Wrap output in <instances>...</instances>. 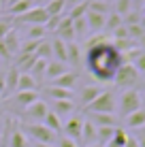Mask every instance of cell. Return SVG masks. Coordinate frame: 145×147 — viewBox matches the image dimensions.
I'll return each instance as SVG.
<instances>
[{
	"instance_id": "6da1fadb",
	"label": "cell",
	"mask_w": 145,
	"mask_h": 147,
	"mask_svg": "<svg viewBox=\"0 0 145 147\" xmlns=\"http://www.w3.org/2000/svg\"><path fill=\"white\" fill-rule=\"evenodd\" d=\"M124 64L122 53L113 47L111 38L105 34H94L86 43V66L96 81L109 83L113 81L117 68Z\"/></svg>"
},
{
	"instance_id": "7a4b0ae2",
	"label": "cell",
	"mask_w": 145,
	"mask_h": 147,
	"mask_svg": "<svg viewBox=\"0 0 145 147\" xmlns=\"http://www.w3.org/2000/svg\"><path fill=\"white\" fill-rule=\"evenodd\" d=\"M19 130H22L28 139H32V143L53 145V141H56V132H51L45 124H19Z\"/></svg>"
},
{
	"instance_id": "3957f363",
	"label": "cell",
	"mask_w": 145,
	"mask_h": 147,
	"mask_svg": "<svg viewBox=\"0 0 145 147\" xmlns=\"http://www.w3.org/2000/svg\"><path fill=\"white\" fill-rule=\"evenodd\" d=\"M143 107V98H141V92L139 90H124L122 96H119L117 100V109H119V115L122 117H128L130 113H134V111H139Z\"/></svg>"
},
{
	"instance_id": "277c9868",
	"label": "cell",
	"mask_w": 145,
	"mask_h": 147,
	"mask_svg": "<svg viewBox=\"0 0 145 147\" xmlns=\"http://www.w3.org/2000/svg\"><path fill=\"white\" fill-rule=\"evenodd\" d=\"M115 109H117V98H115V94L109 92V90H103V92L96 96V100H92L86 107L88 113H113Z\"/></svg>"
},
{
	"instance_id": "5b68a950",
	"label": "cell",
	"mask_w": 145,
	"mask_h": 147,
	"mask_svg": "<svg viewBox=\"0 0 145 147\" xmlns=\"http://www.w3.org/2000/svg\"><path fill=\"white\" fill-rule=\"evenodd\" d=\"M137 81H139V73H137V68H134L132 64H128V62H124L122 66L117 68L115 77H113V83H115L117 88H122V90H132L134 85H137Z\"/></svg>"
},
{
	"instance_id": "8992f818",
	"label": "cell",
	"mask_w": 145,
	"mask_h": 147,
	"mask_svg": "<svg viewBox=\"0 0 145 147\" xmlns=\"http://www.w3.org/2000/svg\"><path fill=\"white\" fill-rule=\"evenodd\" d=\"M47 19H49V15H47V11H45V7H38L36 4V7H32L28 13L15 17V22L24 24V26H45Z\"/></svg>"
},
{
	"instance_id": "52a82bcc",
	"label": "cell",
	"mask_w": 145,
	"mask_h": 147,
	"mask_svg": "<svg viewBox=\"0 0 145 147\" xmlns=\"http://www.w3.org/2000/svg\"><path fill=\"white\" fill-rule=\"evenodd\" d=\"M62 130H64V136L66 139H71V141H81V130H83V117L81 115H71L68 119H64V124H62Z\"/></svg>"
},
{
	"instance_id": "ba28073f",
	"label": "cell",
	"mask_w": 145,
	"mask_h": 147,
	"mask_svg": "<svg viewBox=\"0 0 145 147\" xmlns=\"http://www.w3.org/2000/svg\"><path fill=\"white\" fill-rule=\"evenodd\" d=\"M47 113H49V105L45 100H36L24 109V115H26V119H30V124H43Z\"/></svg>"
},
{
	"instance_id": "9c48e42d",
	"label": "cell",
	"mask_w": 145,
	"mask_h": 147,
	"mask_svg": "<svg viewBox=\"0 0 145 147\" xmlns=\"http://www.w3.org/2000/svg\"><path fill=\"white\" fill-rule=\"evenodd\" d=\"M49 111H51V113H56L60 119H68L71 117V115H75V109H77V105H75V100L71 98V100H53L51 105H49Z\"/></svg>"
},
{
	"instance_id": "30bf717a",
	"label": "cell",
	"mask_w": 145,
	"mask_h": 147,
	"mask_svg": "<svg viewBox=\"0 0 145 147\" xmlns=\"http://www.w3.org/2000/svg\"><path fill=\"white\" fill-rule=\"evenodd\" d=\"M56 38L64 40V43H73L75 40V30H73V19L71 17H66V15L62 17V22H60V26L56 30Z\"/></svg>"
},
{
	"instance_id": "8fae6325",
	"label": "cell",
	"mask_w": 145,
	"mask_h": 147,
	"mask_svg": "<svg viewBox=\"0 0 145 147\" xmlns=\"http://www.w3.org/2000/svg\"><path fill=\"white\" fill-rule=\"evenodd\" d=\"M90 121L96 128H115L117 126L115 113H90Z\"/></svg>"
},
{
	"instance_id": "7c38bea8",
	"label": "cell",
	"mask_w": 145,
	"mask_h": 147,
	"mask_svg": "<svg viewBox=\"0 0 145 147\" xmlns=\"http://www.w3.org/2000/svg\"><path fill=\"white\" fill-rule=\"evenodd\" d=\"M105 22H107V15H100V13H94V11H88L86 13V24H88V30L94 34H100L105 30Z\"/></svg>"
},
{
	"instance_id": "4fadbf2b",
	"label": "cell",
	"mask_w": 145,
	"mask_h": 147,
	"mask_svg": "<svg viewBox=\"0 0 145 147\" xmlns=\"http://www.w3.org/2000/svg\"><path fill=\"white\" fill-rule=\"evenodd\" d=\"M77 81H79V73H77V70H66V73L60 75L58 79H53L51 85L62 88V90H71V92H73V88H75V83H77Z\"/></svg>"
},
{
	"instance_id": "5bb4252c",
	"label": "cell",
	"mask_w": 145,
	"mask_h": 147,
	"mask_svg": "<svg viewBox=\"0 0 145 147\" xmlns=\"http://www.w3.org/2000/svg\"><path fill=\"white\" fill-rule=\"evenodd\" d=\"M32 7H36V4H34V0H17V2H13V4H9V7H4V13L11 15V17H19V15L28 13Z\"/></svg>"
},
{
	"instance_id": "9a60e30c",
	"label": "cell",
	"mask_w": 145,
	"mask_h": 147,
	"mask_svg": "<svg viewBox=\"0 0 145 147\" xmlns=\"http://www.w3.org/2000/svg\"><path fill=\"white\" fill-rule=\"evenodd\" d=\"M100 92H103L100 85H83V88L79 90V102L83 105V109H86L92 100H96V96Z\"/></svg>"
},
{
	"instance_id": "2e32d148",
	"label": "cell",
	"mask_w": 145,
	"mask_h": 147,
	"mask_svg": "<svg viewBox=\"0 0 145 147\" xmlns=\"http://www.w3.org/2000/svg\"><path fill=\"white\" fill-rule=\"evenodd\" d=\"M68 70L66 64H62V62H58V60H49L47 62V68H45V79L51 83L53 79H58L60 75H64Z\"/></svg>"
},
{
	"instance_id": "e0dca14e",
	"label": "cell",
	"mask_w": 145,
	"mask_h": 147,
	"mask_svg": "<svg viewBox=\"0 0 145 147\" xmlns=\"http://www.w3.org/2000/svg\"><path fill=\"white\" fill-rule=\"evenodd\" d=\"M36 100H41V96H38L36 90H28V92H15V102L19 105V107H30L32 102H36Z\"/></svg>"
},
{
	"instance_id": "ac0fdd59",
	"label": "cell",
	"mask_w": 145,
	"mask_h": 147,
	"mask_svg": "<svg viewBox=\"0 0 145 147\" xmlns=\"http://www.w3.org/2000/svg\"><path fill=\"white\" fill-rule=\"evenodd\" d=\"M79 62H81V47H79V43L77 40L66 43V64L79 66Z\"/></svg>"
},
{
	"instance_id": "d6986e66",
	"label": "cell",
	"mask_w": 145,
	"mask_h": 147,
	"mask_svg": "<svg viewBox=\"0 0 145 147\" xmlns=\"http://www.w3.org/2000/svg\"><path fill=\"white\" fill-rule=\"evenodd\" d=\"M124 124H126V128H132V130L143 128V126H145V109L141 107L139 111L130 113L128 117H124Z\"/></svg>"
},
{
	"instance_id": "ffe728a7",
	"label": "cell",
	"mask_w": 145,
	"mask_h": 147,
	"mask_svg": "<svg viewBox=\"0 0 145 147\" xmlns=\"http://www.w3.org/2000/svg\"><path fill=\"white\" fill-rule=\"evenodd\" d=\"M81 143L83 145H94L96 143V126L90 119H83V130H81Z\"/></svg>"
},
{
	"instance_id": "44dd1931",
	"label": "cell",
	"mask_w": 145,
	"mask_h": 147,
	"mask_svg": "<svg viewBox=\"0 0 145 147\" xmlns=\"http://www.w3.org/2000/svg\"><path fill=\"white\" fill-rule=\"evenodd\" d=\"M2 43H4V47L9 49V53H11V55H17L19 53V45H22V40H19L17 32H15L13 28L7 32V36L2 38Z\"/></svg>"
},
{
	"instance_id": "7402d4cb",
	"label": "cell",
	"mask_w": 145,
	"mask_h": 147,
	"mask_svg": "<svg viewBox=\"0 0 145 147\" xmlns=\"http://www.w3.org/2000/svg\"><path fill=\"white\" fill-rule=\"evenodd\" d=\"M51 55H53V60L66 64V43L60 38H53L51 40Z\"/></svg>"
},
{
	"instance_id": "603a6c76",
	"label": "cell",
	"mask_w": 145,
	"mask_h": 147,
	"mask_svg": "<svg viewBox=\"0 0 145 147\" xmlns=\"http://www.w3.org/2000/svg\"><path fill=\"white\" fill-rule=\"evenodd\" d=\"M17 81H19V68L11 66L7 70V77H4V83H7V92H4V94L17 92Z\"/></svg>"
},
{
	"instance_id": "cb8c5ba5",
	"label": "cell",
	"mask_w": 145,
	"mask_h": 147,
	"mask_svg": "<svg viewBox=\"0 0 145 147\" xmlns=\"http://www.w3.org/2000/svg\"><path fill=\"white\" fill-rule=\"evenodd\" d=\"M36 79L30 73H19V81H17V92H28V90H36Z\"/></svg>"
},
{
	"instance_id": "d4e9b609",
	"label": "cell",
	"mask_w": 145,
	"mask_h": 147,
	"mask_svg": "<svg viewBox=\"0 0 145 147\" xmlns=\"http://www.w3.org/2000/svg\"><path fill=\"white\" fill-rule=\"evenodd\" d=\"M45 94H47L51 100H71V98H73V92H71V90H62V88H56V85L45 88Z\"/></svg>"
},
{
	"instance_id": "484cf974",
	"label": "cell",
	"mask_w": 145,
	"mask_h": 147,
	"mask_svg": "<svg viewBox=\"0 0 145 147\" xmlns=\"http://www.w3.org/2000/svg\"><path fill=\"white\" fill-rule=\"evenodd\" d=\"M9 145L11 147H30V141H28V136L19 130V126L11 132V139H9Z\"/></svg>"
},
{
	"instance_id": "4316f807",
	"label": "cell",
	"mask_w": 145,
	"mask_h": 147,
	"mask_svg": "<svg viewBox=\"0 0 145 147\" xmlns=\"http://www.w3.org/2000/svg\"><path fill=\"white\" fill-rule=\"evenodd\" d=\"M88 11L100 13V15H109L113 11V7L109 2H103V0H88Z\"/></svg>"
},
{
	"instance_id": "83f0119b",
	"label": "cell",
	"mask_w": 145,
	"mask_h": 147,
	"mask_svg": "<svg viewBox=\"0 0 145 147\" xmlns=\"http://www.w3.org/2000/svg\"><path fill=\"white\" fill-rule=\"evenodd\" d=\"M64 9H66V4H64V0H49L47 4H45V11H47L49 17H56V15H62Z\"/></svg>"
},
{
	"instance_id": "f1b7e54d",
	"label": "cell",
	"mask_w": 145,
	"mask_h": 147,
	"mask_svg": "<svg viewBox=\"0 0 145 147\" xmlns=\"http://www.w3.org/2000/svg\"><path fill=\"white\" fill-rule=\"evenodd\" d=\"M45 34V26H26V40H43Z\"/></svg>"
},
{
	"instance_id": "f546056e",
	"label": "cell",
	"mask_w": 145,
	"mask_h": 147,
	"mask_svg": "<svg viewBox=\"0 0 145 147\" xmlns=\"http://www.w3.org/2000/svg\"><path fill=\"white\" fill-rule=\"evenodd\" d=\"M43 124L45 126H47V128L49 130H51V132H60V130H62V119H60L58 117V115L56 113H51V111H49V113L47 115H45V119H43Z\"/></svg>"
},
{
	"instance_id": "4dcf8cb0",
	"label": "cell",
	"mask_w": 145,
	"mask_h": 147,
	"mask_svg": "<svg viewBox=\"0 0 145 147\" xmlns=\"http://www.w3.org/2000/svg\"><path fill=\"white\" fill-rule=\"evenodd\" d=\"M47 62L49 60H36L34 66L30 68V75L36 79V83H41V79H45V68H47Z\"/></svg>"
},
{
	"instance_id": "1f68e13d",
	"label": "cell",
	"mask_w": 145,
	"mask_h": 147,
	"mask_svg": "<svg viewBox=\"0 0 145 147\" xmlns=\"http://www.w3.org/2000/svg\"><path fill=\"white\" fill-rule=\"evenodd\" d=\"M124 24V19H122V15H117V13H109L107 15V22H105V30L107 32H113V30H117L119 26Z\"/></svg>"
},
{
	"instance_id": "d6a6232c",
	"label": "cell",
	"mask_w": 145,
	"mask_h": 147,
	"mask_svg": "<svg viewBox=\"0 0 145 147\" xmlns=\"http://www.w3.org/2000/svg\"><path fill=\"white\" fill-rule=\"evenodd\" d=\"M34 55H36L38 60H49L51 58V43H49V40H41L36 51H34Z\"/></svg>"
},
{
	"instance_id": "836d02e7",
	"label": "cell",
	"mask_w": 145,
	"mask_h": 147,
	"mask_svg": "<svg viewBox=\"0 0 145 147\" xmlns=\"http://www.w3.org/2000/svg\"><path fill=\"white\" fill-rule=\"evenodd\" d=\"M132 11V0H115L113 2V13H117V15H126V13H130Z\"/></svg>"
},
{
	"instance_id": "e575fe53",
	"label": "cell",
	"mask_w": 145,
	"mask_h": 147,
	"mask_svg": "<svg viewBox=\"0 0 145 147\" xmlns=\"http://www.w3.org/2000/svg\"><path fill=\"white\" fill-rule=\"evenodd\" d=\"M86 13H88V0H83V2L75 4L71 11H68L66 17H71V19H79V17H86Z\"/></svg>"
},
{
	"instance_id": "d590c367",
	"label": "cell",
	"mask_w": 145,
	"mask_h": 147,
	"mask_svg": "<svg viewBox=\"0 0 145 147\" xmlns=\"http://www.w3.org/2000/svg\"><path fill=\"white\" fill-rule=\"evenodd\" d=\"M62 17H64V15H56V17H49V19H47V24H45V30H47V32H56L58 26H60V22H62Z\"/></svg>"
},
{
	"instance_id": "8d00e7d4",
	"label": "cell",
	"mask_w": 145,
	"mask_h": 147,
	"mask_svg": "<svg viewBox=\"0 0 145 147\" xmlns=\"http://www.w3.org/2000/svg\"><path fill=\"white\" fill-rule=\"evenodd\" d=\"M132 66L137 68V73H139V75H141V73H145V49L141 51V55H139V58L132 62Z\"/></svg>"
},
{
	"instance_id": "74e56055",
	"label": "cell",
	"mask_w": 145,
	"mask_h": 147,
	"mask_svg": "<svg viewBox=\"0 0 145 147\" xmlns=\"http://www.w3.org/2000/svg\"><path fill=\"white\" fill-rule=\"evenodd\" d=\"M9 30H11V24H9L7 19H0V40L7 36V32H9Z\"/></svg>"
},
{
	"instance_id": "f35d334b",
	"label": "cell",
	"mask_w": 145,
	"mask_h": 147,
	"mask_svg": "<svg viewBox=\"0 0 145 147\" xmlns=\"http://www.w3.org/2000/svg\"><path fill=\"white\" fill-rule=\"evenodd\" d=\"M4 77H7V70H0V96L7 92V83H4Z\"/></svg>"
},
{
	"instance_id": "ab89813d",
	"label": "cell",
	"mask_w": 145,
	"mask_h": 147,
	"mask_svg": "<svg viewBox=\"0 0 145 147\" xmlns=\"http://www.w3.org/2000/svg\"><path fill=\"white\" fill-rule=\"evenodd\" d=\"M60 147H79V145L75 143V141H71V139L64 136V139H60Z\"/></svg>"
},
{
	"instance_id": "60d3db41",
	"label": "cell",
	"mask_w": 145,
	"mask_h": 147,
	"mask_svg": "<svg viewBox=\"0 0 145 147\" xmlns=\"http://www.w3.org/2000/svg\"><path fill=\"white\" fill-rule=\"evenodd\" d=\"M124 147H139L137 136H128V141H126V145H124Z\"/></svg>"
},
{
	"instance_id": "b9f144b4",
	"label": "cell",
	"mask_w": 145,
	"mask_h": 147,
	"mask_svg": "<svg viewBox=\"0 0 145 147\" xmlns=\"http://www.w3.org/2000/svg\"><path fill=\"white\" fill-rule=\"evenodd\" d=\"M145 7V0H132V9L134 11H139V9Z\"/></svg>"
},
{
	"instance_id": "7bdbcfd3",
	"label": "cell",
	"mask_w": 145,
	"mask_h": 147,
	"mask_svg": "<svg viewBox=\"0 0 145 147\" xmlns=\"http://www.w3.org/2000/svg\"><path fill=\"white\" fill-rule=\"evenodd\" d=\"M79 2H83V0H64V4H66V9H73L75 4H79Z\"/></svg>"
},
{
	"instance_id": "ee69618b",
	"label": "cell",
	"mask_w": 145,
	"mask_h": 147,
	"mask_svg": "<svg viewBox=\"0 0 145 147\" xmlns=\"http://www.w3.org/2000/svg\"><path fill=\"white\" fill-rule=\"evenodd\" d=\"M137 143H139V147H145V134H139L137 136Z\"/></svg>"
},
{
	"instance_id": "f6af8a7d",
	"label": "cell",
	"mask_w": 145,
	"mask_h": 147,
	"mask_svg": "<svg viewBox=\"0 0 145 147\" xmlns=\"http://www.w3.org/2000/svg\"><path fill=\"white\" fill-rule=\"evenodd\" d=\"M30 147H53V145H47V143H30Z\"/></svg>"
},
{
	"instance_id": "bcb514c9",
	"label": "cell",
	"mask_w": 145,
	"mask_h": 147,
	"mask_svg": "<svg viewBox=\"0 0 145 147\" xmlns=\"http://www.w3.org/2000/svg\"><path fill=\"white\" fill-rule=\"evenodd\" d=\"M141 26H143V30H145V9L141 11Z\"/></svg>"
},
{
	"instance_id": "7dc6e473",
	"label": "cell",
	"mask_w": 145,
	"mask_h": 147,
	"mask_svg": "<svg viewBox=\"0 0 145 147\" xmlns=\"http://www.w3.org/2000/svg\"><path fill=\"white\" fill-rule=\"evenodd\" d=\"M0 4H2V9H4V7L9 4V0H0Z\"/></svg>"
},
{
	"instance_id": "c3c4849f",
	"label": "cell",
	"mask_w": 145,
	"mask_h": 147,
	"mask_svg": "<svg viewBox=\"0 0 145 147\" xmlns=\"http://www.w3.org/2000/svg\"><path fill=\"white\" fill-rule=\"evenodd\" d=\"M88 147H105V145H98V143H94V145H88Z\"/></svg>"
},
{
	"instance_id": "681fc988",
	"label": "cell",
	"mask_w": 145,
	"mask_h": 147,
	"mask_svg": "<svg viewBox=\"0 0 145 147\" xmlns=\"http://www.w3.org/2000/svg\"><path fill=\"white\" fill-rule=\"evenodd\" d=\"M103 2H109V4H111V2H115V0H103Z\"/></svg>"
},
{
	"instance_id": "f907efd6",
	"label": "cell",
	"mask_w": 145,
	"mask_h": 147,
	"mask_svg": "<svg viewBox=\"0 0 145 147\" xmlns=\"http://www.w3.org/2000/svg\"><path fill=\"white\" fill-rule=\"evenodd\" d=\"M38 2H43V0H34V4H38Z\"/></svg>"
},
{
	"instance_id": "816d5d0a",
	"label": "cell",
	"mask_w": 145,
	"mask_h": 147,
	"mask_svg": "<svg viewBox=\"0 0 145 147\" xmlns=\"http://www.w3.org/2000/svg\"><path fill=\"white\" fill-rule=\"evenodd\" d=\"M143 92H145V83H143Z\"/></svg>"
},
{
	"instance_id": "f5cc1de1",
	"label": "cell",
	"mask_w": 145,
	"mask_h": 147,
	"mask_svg": "<svg viewBox=\"0 0 145 147\" xmlns=\"http://www.w3.org/2000/svg\"><path fill=\"white\" fill-rule=\"evenodd\" d=\"M0 11H2V4H0Z\"/></svg>"
},
{
	"instance_id": "db71d44e",
	"label": "cell",
	"mask_w": 145,
	"mask_h": 147,
	"mask_svg": "<svg viewBox=\"0 0 145 147\" xmlns=\"http://www.w3.org/2000/svg\"><path fill=\"white\" fill-rule=\"evenodd\" d=\"M0 100H2V96H0Z\"/></svg>"
}]
</instances>
